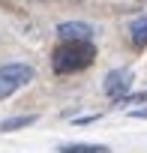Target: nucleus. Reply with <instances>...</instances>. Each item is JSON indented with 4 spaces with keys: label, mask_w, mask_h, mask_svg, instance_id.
I'll use <instances>...</instances> for the list:
<instances>
[{
    "label": "nucleus",
    "mask_w": 147,
    "mask_h": 153,
    "mask_svg": "<svg viewBox=\"0 0 147 153\" xmlns=\"http://www.w3.org/2000/svg\"><path fill=\"white\" fill-rule=\"evenodd\" d=\"M99 120V114H90V117H78L75 120V126H84V123H96Z\"/></svg>",
    "instance_id": "9"
},
{
    "label": "nucleus",
    "mask_w": 147,
    "mask_h": 153,
    "mask_svg": "<svg viewBox=\"0 0 147 153\" xmlns=\"http://www.w3.org/2000/svg\"><path fill=\"white\" fill-rule=\"evenodd\" d=\"M39 3H42V0H39Z\"/></svg>",
    "instance_id": "11"
},
{
    "label": "nucleus",
    "mask_w": 147,
    "mask_h": 153,
    "mask_svg": "<svg viewBox=\"0 0 147 153\" xmlns=\"http://www.w3.org/2000/svg\"><path fill=\"white\" fill-rule=\"evenodd\" d=\"M96 60V45L90 39H63L51 51V69L57 75H72L81 72Z\"/></svg>",
    "instance_id": "1"
},
{
    "label": "nucleus",
    "mask_w": 147,
    "mask_h": 153,
    "mask_svg": "<svg viewBox=\"0 0 147 153\" xmlns=\"http://www.w3.org/2000/svg\"><path fill=\"white\" fill-rule=\"evenodd\" d=\"M129 117H132V120H147V108H132Z\"/></svg>",
    "instance_id": "8"
},
{
    "label": "nucleus",
    "mask_w": 147,
    "mask_h": 153,
    "mask_svg": "<svg viewBox=\"0 0 147 153\" xmlns=\"http://www.w3.org/2000/svg\"><path fill=\"white\" fill-rule=\"evenodd\" d=\"M132 69H111L108 75H105V81H102V90H105V96H111L114 102H120L126 93H129V87H132Z\"/></svg>",
    "instance_id": "3"
},
{
    "label": "nucleus",
    "mask_w": 147,
    "mask_h": 153,
    "mask_svg": "<svg viewBox=\"0 0 147 153\" xmlns=\"http://www.w3.org/2000/svg\"><path fill=\"white\" fill-rule=\"evenodd\" d=\"M39 117L36 114H18V117H9V120H0V132H18L24 126H33Z\"/></svg>",
    "instance_id": "7"
},
{
    "label": "nucleus",
    "mask_w": 147,
    "mask_h": 153,
    "mask_svg": "<svg viewBox=\"0 0 147 153\" xmlns=\"http://www.w3.org/2000/svg\"><path fill=\"white\" fill-rule=\"evenodd\" d=\"M0 6H3V9H12V0H0Z\"/></svg>",
    "instance_id": "10"
},
{
    "label": "nucleus",
    "mask_w": 147,
    "mask_h": 153,
    "mask_svg": "<svg viewBox=\"0 0 147 153\" xmlns=\"http://www.w3.org/2000/svg\"><path fill=\"white\" fill-rule=\"evenodd\" d=\"M96 27L87 21H60L57 24V36L60 39H93Z\"/></svg>",
    "instance_id": "4"
},
{
    "label": "nucleus",
    "mask_w": 147,
    "mask_h": 153,
    "mask_svg": "<svg viewBox=\"0 0 147 153\" xmlns=\"http://www.w3.org/2000/svg\"><path fill=\"white\" fill-rule=\"evenodd\" d=\"M129 42H132L135 48H144V45H147V12L138 15V18L129 24Z\"/></svg>",
    "instance_id": "6"
},
{
    "label": "nucleus",
    "mask_w": 147,
    "mask_h": 153,
    "mask_svg": "<svg viewBox=\"0 0 147 153\" xmlns=\"http://www.w3.org/2000/svg\"><path fill=\"white\" fill-rule=\"evenodd\" d=\"M57 153H111V147L90 144V141H69V144H60Z\"/></svg>",
    "instance_id": "5"
},
{
    "label": "nucleus",
    "mask_w": 147,
    "mask_h": 153,
    "mask_svg": "<svg viewBox=\"0 0 147 153\" xmlns=\"http://www.w3.org/2000/svg\"><path fill=\"white\" fill-rule=\"evenodd\" d=\"M36 78V69L27 63H3L0 66V99H9L15 90L27 87Z\"/></svg>",
    "instance_id": "2"
}]
</instances>
